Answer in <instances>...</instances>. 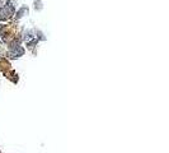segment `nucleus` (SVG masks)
<instances>
[{"mask_svg":"<svg viewBox=\"0 0 169 153\" xmlns=\"http://www.w3.org/2000/svg\"><path fill=\"white\" fill-rule=\"evenodd\" d=\"M24 13H28V9H27V8H22V9H19V10H18V13H17V18H18V19H19V18H22V17H23Z\"/></svg>","mask_w":169,"mask_h":153,"instance_id":"nucleus-1","label":"nucleus"}]
</instances>
